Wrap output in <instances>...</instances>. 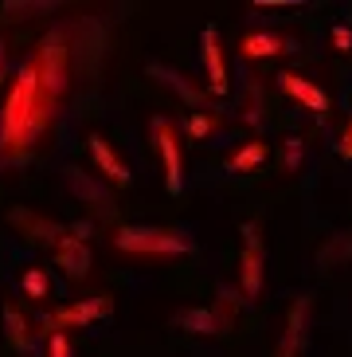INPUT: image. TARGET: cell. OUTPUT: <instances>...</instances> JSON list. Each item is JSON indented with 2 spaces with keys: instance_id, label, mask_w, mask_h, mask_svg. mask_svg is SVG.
Listing matches in <instances>:
<instances>
[{
  "instance_id": "obj_1",
  "label": "cell",
  "mask_w": 352,
  "mask_h": 357,
  "mask_svg": "<svg viewBox=\"0 0 352 357\" xmlns=\"http://www.w3.org/2000/svg\"><path fill=\"white\" fill-rule=\"evenodd\" d=\"M51 114H55V98L40 86L35 63H24L8 98H4V110H0V149H8V153L28 149L43 134V126L51 122Z\"/></svg>"
},
{
  "instance_id": "obj_2",
  "label": "cell",
  "mask_w": 352,
  "mask_h": 357,
  "mask_svg": "<svg viewBox=\"0 0 352 357\" xmlns=\"http://www.w3.org/2000/svg\"><path fill=\"white\" fill-rule=\"evenodd\" d=\"M114 243L129 255H188L196 243L173 228H118Z\"/></svg>"
},
{
  "instance_id": "obj_3",
  "label": "cell",
  "mask_w": 352,
  "mask_h": 357,
  "mask_svg": "<svg viewBox=\"0 0 352 357\" xmlns=\"http://www.w3.org/2000/svg\"><path fill=\"white\" fill-rule=\"evenodd\" d=\"M31 63L40 71V86L59 102V95L67 91V47H63V36L59 32L47 36V40L40 43V55H35Z\"/></svg>"
},
{
  "instance_id": "obj_4",
  "label": "cell",
  "mask_w": 352,
  "mask_h": 357,
  "mask_svg": "<svg viewBox=\"0 0 352 357\" xmlns=\"http://www.w3.org/2000/svg\"><path fill=\"white\" fill-rule=\"evenodd\" d=\"M153 137H157V149H161V161H165V189L173 197H180V189H184V158H180V146H176L173 122L153 118Z\"/></svg>"
},
{
  "instance_id": "obj_5",
  "label": "cell",
  "mask_w": 352,
  "mask_h": 357,
  "mask_svg": "<svg viewBox=\"0 0 352 357\" xmlns=\"http://www.w3.org/2000/svg\"><path fill=\"white\" fill-rule=\"evenodd\" d=\"M239 283H243V294L255 298L262 287V240L255 224H243V259H239Z\"/></svg>"
},
{
  "instance_id": "obj_6",
  "label": "cell",
  "mask_w": 352,
  "mask_h": 357,
  "mask_svg": "<svg viewBox=\"0 0 352 357\" xmlns=\"http://www.w3.org/2000/svg\"><path fill=\"white\" fill-rule=\"evenodd\" d=\"M278 86H282L290 98H298L305 110H313V114H325V110H329V95H325L321 86H313L310 79H301V75L282 71V75H278Z\"/></svg>"
},
{
  "instance_id": "obj_7",
  "label": "cell",
  "mask_w": 352,
  "mask_h": 357,
  "mask_svg": "<svg viewBox=\"0 0 352 357\" xmlns=\"http://www.w3.org/2000/svg\"><path fill=\"white\" fill-rule=\"evenodd\" d=\"M200 43H204V67H207L211 95H227V67H223V52H219V32L216 28H204Z\"/></svg>"
},
{
  "instance_id": "obj_8",
  "label": "cell",
  "mask_w": 352,
  "mask_h": 357,
  "mask_svg": "<svg viewBox=\"0 0 352 357\" xmlns=\"http://www.w3.org/2000/svg\"><path fill=\"white\" fill-rule=\"evenodd\" d=\"M55 263H59L71 279H86V271H90V252H86V243L79 240V236H63V240L55 243Z\"/></svg>"
},
{
  "instance_id": "obj_9",
  "label": "cell",
  "mask_w": 352,
  "mask_h": 357,
  "mask_svg": "<svg viewBox=\"0 0 352 357\" xmlns=\"http://www.w3.org/2000/svg\"><path fill=\"white\" fill-rule=\"evenodd\" d=\"M106 310H110V298H83V303H71V306H63L55 318H47V330L51 326H86V322H94V318H102Z\"/></svg>"
},
{
  "instance_id": "obj_10",
  "label": "cell",
  "mask_w": 352,
  "mask_h": 357,
  "mask_svg": "<svg viewBox=\"0 0 352 357\" xmlns=\"http://www.w3.org/2000/svg\"><path fill=\"white\" fill-rule=\"evenodd\" d=\"M90 153H94V161H98V169H102V177H110L118 189H125V185H129V169L114 158V149L106 146L102 137H90Z\"/></svg>"
},
{
  "instance_id": "obj_11",
  "label": "cell",
  "mask_w": 352,
  "mask_h": 357,
  "mask_svg": "<svg viewBox=\"0 0 352 357\" xmlns=\"http://www.w3.org/2000/svg\"><path fill=\"white\" fill-rule=\"evenodd\" d=\"M239 52L247 55V59H274L278 52H286V43H282L274 32H250Z\"/></svg>"
},
{
  "instance_id": "obj_12",
  "label": "cell",
  "mask_w": 352,
  "mask_h": 357,
  "mask_svg": "<svg viewBox=\"0 0 352 357\" xmlns=\"http://www.w3.org/2000/svg\"><path fill=\"white\" fill-rule=\"evenodd\" d=\"M305 314H310V298H298V303H294V310H290V326H286V337H282L278 357H294V354H298L301 330H305Z\"/></svg>"
},
{
  "instance_id": "obj_13",
  "label": "cell",
  "mask_w": 352,
  "mask_h": 357,
  "mask_svg": "<svg viewBox=\"0 0 352 357\" xmlns=\"http://www.w3.org/2000/svg\"><path fill=\"white\" fill-rule=\"evenodd\" d=\"M173 326H184L192 334H219V318L207 314V310H184V314H176Z\"/></svg>"
},
{
  "instance_id": "obj_14",
  "label": "cell",
  "mask_w": 352,
  "mask_h": 357,
  "mask_svg": "<svg viewBox=\"0 0 352 357\" xmlns=\"http://www.w3.org/2000/svg\"><path fill=\"white\" fill-rule=\"evenodd\" d=\"M266 153H270L266 142H250V146H243L235 158L227 161V169H231V173H250V169L259 165V161H266Z\"/></svg>"
},
{
  "instance_id": "obj_15",
  "label": "cell",
  "mask_w": 352,
  "mask_h": 357,
  "mask_svg": "<svg viewBox=\"0 0 352 357\" xmlns=\"http://www.w3.org/2000/svg\"><path fill=\"white\" fill-rule=\"evenodd\" d=\"M4 322H8V342L16 349H28V322L16 314V306H4Z\"/></svg>"
},
{
  "instance_id": "obj_16",
  "label": "cell",
  "mask_w": 352,
  "mask_h": 357,
  "mask_svg": "<svg viewBox=\"0 0 352 357\" xmlns=\"http://www.w3.org/2000/svg\"><path fill=\"white\" fill-rule=\"evenodd\" d=\"M20 287L31 294V298H47V291H51V283H47V275H43L40 267H31V271H24Z\"/></svg>"
},
{
  "instance_id": "obj_17",
  "label": "cell",
  "mask_w": 352,
  "mask_h": 357,
  "mask_svg": "<svg viewBox=\"0 0 352 357\" xmlns=\"http://www.w3.org/2000/svg\"><path fill=\"white\" fill-rule=\"evenodd\" d=\"M153 75H161V79H165L168 86H173V91H180V95L188 98V102L196 106V102H204V95H200V91H192V86L184 83V79H180V75H173V71H165V67H153Z\"/></svg>"
},
{
  "instance_id": "obj_18",
  "label": "cell",
  "mask_w": 352,
  "mask_h": 357,
  "mask_svg": "<svg viewBox=\"0 0 352 357\" xmlns=\"http://www.w3.org/2000/svg\"><path fill=\"white\" fill-rule=\"evenodd\" d=\"M47 357H71V342H67L63 330H51V334H47Z\"/></svg>"
},
{
  "instance_id": "obj_19",
  "label": "cell",
  "mask_w": 352,
  "mask_h": 357,
  "mask_svg": "<svg viewBox=\"0 0 352 357\" xmlns=\"http://www.w3.org/2000/svg\"><path fill=\"white\" fill-rule=\"evenodd\" d=\"M211 126H216V122H211V118H207L204 110H196V114L188 118V134H192V137H204V134H211Z\"/></svg>"
},
{
  "instance_id": "obj_20",
  "label": "cell",
  "mask_w": 352,
  "mask_h": 357,
  "mask_svg": "<svg viewBox=\"0 0 352 357\" xmlns=\"http://www.w3.org/2000/svg\"><path fill=\"white\" fill-rule=\"evenodd\" d=\"M333 43H337V52H352V28L349 24H337V28H333Z\"/></svg>"
},
{
  "instance_id": "obj_21",
  "label": "cell",
  "mask_w": 352,
  "mask_h": 357,
  "mask_svg": "<svg viewBox=\"0 0 352 357\" xmlns=\"http://www.w3.org/2000/svg\"><path fill=\"white\" fill-rule=\"evenodd\" d=\"M298 158H301V142H298V137H290V146H286V165H298Z\"/></svg>"
},
{
  "instance_id": "obj_22",
  "label": "cell",
  "mask_w": 352,
  "mask_h": 357,
  "mask_svg": "<svg viewBox=\"0 0 352 357\" xmlns=\"http://www.w3.org/2000/svg\"><path fill=\"white\" fill-rule=\"evenodd\" d=\"M341 153H344V158H352V126H349V134H344V146H341Z\"/></svg>"
},
{
  "instance_id": "obj_23",
  "label": "cell",
  "mask_w": 352,
  "mask_h": 357,
  "mask_svg": "<svg viewBox=\"0 0 352 357\" xmlns=\"http://www.w3.org/2000/svg\"><path fill=\"white\" fill-rule=\"evenodd\" d=\"M0 75H4V43H0Z\"/></svg>"
}]
</instances>
